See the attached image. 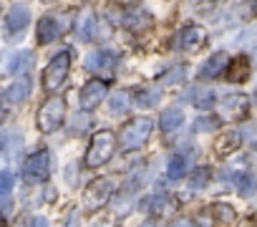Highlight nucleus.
I'll return each instance as SVG.
<instances>
[{"label":"nucleus","instance_id":"obj_1","mask_svg":"<svg viewBox=\"0 0 257 227\" xmlns=\"http://www.w3.org/2000/svg\"><path fill=\"white\" fill-rule=\"evenodd\" d=\"M113 149H116V134L111 129H101L91 137V144L86 149V157H83V164L88 169H96L101 164H106L111 157H113Z\"/></svg>","mask_w":257,"mask_h":227},{"label":"nucleus","instance_id":"obj_2","mask_svg":"<svg viewBox=\"0 0 257 227\" xmlns=\"http://www.w3.org/2000/svg\"><path fill=\"white\" fill-rule=\"evenodd\" d=\"M66 119V101L63 96H51L48 101L41 103L38 113H36V127L41 129V134H53L56 129H61Z\"/></svg>","mask_w":257,"mask_h":227},{"label":"nucleus","instance_id":"obj_3","mask_svg":"<svg viewBox=\"0 0 257 227\" xmlns=\"http://www.w3.org/2000/svg\"><path fill=\"white\" fill-rule=\"evenodd\" d=\"M152 129H154V124H152L149 117H137V119H132V122H126V124L121 127V139H118L121 149H123V152L139 149V147L147 144V139L152 137Z\"/></svg>","mask_w":257,"mask_h":227},{"label":"nucleus","instance_id":"obj_4","mask_svg":"<svg viewBox=\"0 0 257 227\" xmlns=\"http://www.w3.org/2000/svg\"><path fill=\"white\" fill-rule=\"evenodd\" d=\"M68 71H71V51H61L58 56H53V61L43 71V88L46 91L61 88V83L66 81Z\"/></svg>","mask_w":257,"mask_h":227},{"label":"nucleus","instance_id":"obj_5","mask_svg":"<svg viewBox=\"0 0 257 227\" xmlns=\"http://www.w3.org/2000/svg\"><path fill=\"white\" fill-rule=\"evenodd\" d=\"M111 192H113L111 179H106V177L93 179V182L86 187V192H83V209H86V212H98V209L111 199Z\"/></svg>","mask_w":257,"mask_h":227},{"label":"nucleus","instance_id":"obj_6","mask_svg":"<svg viewBox=\"0 0 257 227\" xmlns=\"http://www.w3.org/2000/svg\"><path fill=\"white\" fill-rule=\"evenodd\" d=\"M48 172H51V157H48L46 149L33 152V154L26 159V164H23V177H26V182H43V179L48 177Z\"/></svg>","mask_w":257,"mask_h":227},{"label":"nucleus","instance_id":"obj_7","mask_svg":"<svg viewBox=\"0 0 257 227\" xmlns=\"http://www.w3.org/2000/svg\"><path fill=\"white\" fill-rule=\"evenodd\" d=\"M106 91H108L106 81H98V78L88 81V83L81 88V93H78V103H81V108H83V111L96 108V106L101 103V98L106 96Z\"/></svg>","mask_w":257,"mask_h":227},{"label":"nucleus","instance_id":"obj_8","mask_svg":"<svg viewBox=\"0 0 257 227\" xmlns=\"http://www.w3.org/2000/svg\"><path fill=\"white\" fill-rule=\"evenodd\" d=\"M28 21H31L28 8H26V6H13V8L6 13V36L13 38L16 33H21V31L28 26Z\"/></svg>","mask_w":257,"mask_h":227},{"label":"nucleus","instance_id":"obj_9","mask_svg":"<svg viewBox=\"0 0 257 227\" xmlns=\"http://www.w3.org/2000/svg\"><path fill=\"white\" fill-rule=\"evenodd\" d=\"M227 66H229L227 53H224V51H217V53H212V56L202 63V68H199V78H217L222 71L227 73Z\"/></svg>","mask_w":257,"mask_h":227},{"label":"nucleus","instance_id":"obj_10","mask_svg":"<svg viewBox=\"0 0 257 227\" xmlns=\"http://www.w3.org/2000/svg\"><path fill=\"white\" fill-rule=\"evenodd\" d=\"M204 41H207V33H204V28H199V26H187V28L179 33V48H182V51H197Z\"/></svg>","mask_w":257,"mask_h":227},{"label":"nucleus","instance_id":"obj_11","mask_svg":"<svg viewBox=\"0 0 257 227\" xmlns=\"http://www.w3.org/2000/svg\"><path fill=\"white\" fill-rule=\"evenodd\" d=\"M61 33H63V26H61L56 18L46 16V18H41V21H38V43H41V46L53 43Z\"/></svg>","mask_w":257,"mask_h":227},{"label":"nucleus","instance_id":"obj_12","mask_svg":"<svg viewBox=\"0 0 257 227\" xmlns=\"http://www.w3.org/2000/svg\"><path fill=\"white\" fill-rule=\"evenodd\" d=\"M222 111L227 119H242L247 113V98L242 93H232V96L222 98Z\"/></svg>","mask_w":257,"mask_h":227},{"label":"nucleus","instance_id":"obj_13","mask_svg":"<svg viewBox=\"0 0 257 227\" xmlns=\"http://www.w3.org/2000/svg\"><path fill=\"white\" fill-rule=\"evenodd\" d=\"M28 93H31V78H28V76H18V78L6 88V98H8V101H13V103L26 101V98H28Z\"/></svg>","mask_w":257,"mask_h":227},{"label":"nucleus","instance_id":"obj_14","mask_svg":"<svg viewBox=\"0 0 257 227\" xmlns=\"http://www.w3.org/2000/svg\"><path fill=\"white\" fill-rule=\"evenodd\" d=\"M247 76H249V61H247V56L232 58L229 66H227V81H229V83H239V81H244Z\"/></svg>","mask_w":257,"mask_h":227},{"label":"nucleus","instance_id":"obj_15","mask_svg":"<svg viewBox=\"0 0 257 227\" xmlns=\"http://www.w3.org/2000/svg\"><path fill=\"white\" fill-rule=\"evenodd\" d=\"M182 122H184L182 108H179V106H169L167 111H162V122H159V127H162V132L172 134L174 129H179V127H182Z\"/></svg>","mask_w":257,"mask_h":227},{"label":"nucleus","instance_id":"obj_16","mask_svg":"<svg viewBox=\"0 0 257 227\" xmlns=\"http://www.w3.org/2000/svg\"><path fill=\"white\" fill-rule=\"evenodd\" d=\"M187 164H189V154H177V157H172V162H169V167H167V174H169V179H179L182 174H187Z\"/></svg>","mask_w":257,"mask_h":227},{"label":"nucleus","instance_id":"obj_17","mask_svg":"<svg viewBox=\"0 0 257 227\" xmlns=\"http://www.w3.org/2000/svg\"><path fill=\"white\" fill-rule=\"evenodd\" d=\"M207 217L229 224V222H234V209H232L229 204H212V207L207 209Z\"/></svg>","mask_w":257,"mask_h":227},{"label":"nucleus","instance_id":"obj_18","mask_svg":"<svg viewBox=\"0 0 257 227\" xmlns=\"http://www.w3.org/2000/svg\"><path fill=\"white\" fill-rule=\"evenodd\" d=\"M209 179H212V172H209L207 167L194 169V172L187 177V182H189V187H192V189H202V187H207V184H209Z\"/></svg>","mask_w":257,"mask_h":227},{"label":"nucleus","instance_id":"obj_19","mask_svg":"<svg viewBox=\"0 0 257 227\" xmlns=\"http://www.w3.org/2000/svg\"><path fill=\"white\" fill-rule=\"evenodd\" d=\"M126 26L134 28V31H142V28H149L152 26V18H149L147 11H137V13H132V16L126 18Z\"/></svg>","mask_w":257,"mask_h":227},{"label":"nucleus","instance_id":"obj_20","mask_svg":"<svg viewBox=\"0 0 257 227\" xmlns=\"http://www.w3.org/2000/svg\"><path fill=\"white\" fill-rule=\"evenodd\" d=\"M111 63H113V56H111L108 51L91 53V56H88V61H86V66H88V68H93V71H98V68H103V66H111Z\"/></svg>","mask_w":257,"mask_h":227},{"label":"nucleus","instance_id":"obj_21","mask_svg":"<svg viewBox=\"0 0 257 227\" xmlns=\"http://www.w3.org/2000/svg\"><path fill=\"white\" fill-rule=\"evenodd\" d=\"M237 144H239L237 132H227V134H222V139L217 142V152H219V154H229L232 149H237Z\"/></svg>","mask_w":257,"mask_h":227},{"label":"nucleus","instance_id":"obj_22","mask_svg":"<svg viewBox=\"0 0 257 227\" xmlns=\"http://www.w3.org/2000/svg\"><path fill=\"white\" fill-rule=\"evenodd\" d=\"M192 93H194V96H192V103L199 106V108H209V106L217 101L214 91H207V88H202V91H192Z\"/></svg>","mask_w":257,"mask_h":227},{"label":"nucleus","instance_id":"obj_23","mask_svg":"<svg viewBox=\"0 0 257 227\" xmlns=\"http://www.w3.org/2000/svg\"><path fill=\"white\" fill-rule=\"evenodd\" d=\"M128 101H132V93H128V91H116L111 96V113L126 111L128 108Z\"/></svg>","mask_w":257,"mask_h":227},{"label":"nucleus","instance_id":"obj_24","mask_svg":"<svg viewBox=\"0 0 257 227\" xmlns=\"http://www.w3.org/2000/svg\"><path fill=\"white\" fill-rule=\"evenodd\" d=\"M31 61H33V58H31V53H28V51H23L21 56H16V58L11 61L8 71H11V73H21V71H26V68L31 66Z\"/></svg>","mask_w":257,"mask_h":227},{"label":"nucleus","instance_id":"obj_25","mask_svg":"<svg viewBox=\"0 0 257 227\" xmlns=\"http://www.w3.org/2000/svg\"><path fill=\"white\" fill-rule=\"evenodd\" d=\"M219 127V119L212 117V113H207V117H199L197 124H194V132H214Z\"/></svg>","mask_w":257,"mask_h":227},{"label":"nucleus","instance_id":"obj_26","mask_svg":"<svg viewBox=\"0 0 257 227\" xmlns=\"http://www.w3.org/2000/svg\"><path fill=\"white\" fill-rule=\"evenodd\" d=\"M254 184H257V177L254 174H242L239 179H237V189H239V194H252L254 192Z\"/></svg>","mask_w":257,"mask_h":227},{"label":"nucleus","instance_id":"obj_27","mask_svg":"<svg viewBox=\"0 0 257 227\" xmlns=\"http://www.w3.org/2000/svg\"><path fill=\"white\" fill-rule=\"evenodd\" d=\"M134 101H137L139 106L149 108V106H154V103H157V93H154V91H149V88H142V91H137V93H134Z\"/></svg>","mask_w":257,"mask_h":227},{"label":"nucleus","instance_id":"obj_28","mask_svg":"<svg viewBox=\"0 0 257 227\" xmlns=\"http://www.w3.org/2000/svg\"><path fill=\"white\" fill-rule=\"evenodd\" d=\"M13 174L11 172H3L0 174V194H3V199H11V189H13Z\"/></svg>","mask_w":257,"mask_h":227},{"label":"nucleus","instance_id":"obj_29","mask_svg":"<svg viewBox=\"0 0 257 227\" xmlns=\"http://www.w3.org/2000/svg\"><path fill=\"white\" fill-rule=\"evenodd\" d=\"M179 78H184V68H172L169 76L162 78V83H172V81H179Z\"/></svg>","mask_w":257,"mask_h":227},{"label":"nucleus","instance_id":"obj_30","mask_svg":"<svg viewBox=\"0 0 257 227\" xmlns=\"http://www.w3.org/2000/svg\"><path fill=\"white\" fill-rule=\"evenodd\" d=\"M76 222H78V212L73 209V212L68 214V222H66V227H76Z\"/></svg>","mask_w":257,"mask_h":227},{"label":"nucleus","instance_id":"obj_31","mask_svg":"<svg viewBox=\"0 0 257 227\" xmlns=\"http://www.w3.org/2000/svg\"><path fill=\"white\" fill-rule=\"evenodd\" d=\"M33 227H48V219L46 217H36L33 219Z\"/></svg>","mask_w":257,"mask_h":227},{"label":"nucleus","instance_id":"obj_32","mask_svg":"<svg viewBox=\"0 0 257 227\" xmlns=\"http://www.w3.org/2000/svg\"><path fill=\"white\" fill-rule=\"evenodd\" d=\"M139 227H157V219H154V217H147V219H144Z\"/></svg>","mask_w":257,"mask_h":227},{"label":"nucleus","instance_id":"obj_33","mask_svg":"<svg viewBox=\"0 0 257 227\" xmlns=\"http://www.w3.org/2000/svg\"><path fill=\"white\" fill-rule=\"evenodd\" d=\"M172 227H189V222H187V219H177Z\"/></svg>","mask_w":257,"mask_h":227}]
</instances>
